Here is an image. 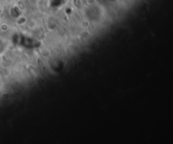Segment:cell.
Masks as SVG:
<instances>
[]
</instances>
